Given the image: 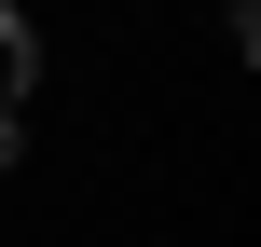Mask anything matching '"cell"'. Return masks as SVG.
<instances>
[{"label":"cell","mask_w":261,"mask_h":247,"mask_svg":"<svg viewBox=\"0 0 261 247\" xmlns=\"http://www.w3.org/2000/svg\"><path fill=\"white\" fill-rule=\"evenodd\" d=\"M28 83H41V41H28V14H14V0H0V124H14V110H28Z\"/></svg>","instance_id":"6da1fadb"}]
</instances>
